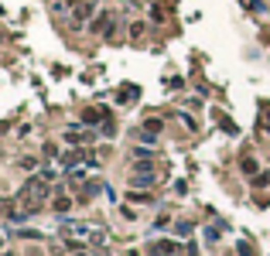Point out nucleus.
Masks as SVG:
<instances>
[{
  "instance_id": "nucleus-1",
  "label": "nucleus",
  "mask_w": 270,
  "mask_h": 256,
  "mask_svg": "<svg viewBox=\"0 0 270 256\" xmlns=\"http://www.w3.org/2000/svg\"><path fill=\"white\" fill-rule=\"evenodd\" d=\"M45 198H48V178H31L21 188V205H24V212H34Z\"/></svg>"
},
{
  "instance_id": "nucleus-9",
  "label": "nucleus",
  "mask_w": 270,
  "mask_h": 256,
  "mask_svg": "<svg viewBox=\"0 0 270 256\" xmlns=\"http://www.w3.org/2000/svg\"><path fill=\"white\" fill-rule=\"evenodd\" d=\"M144 134H151V137L161 134V120H147V123H144Z\"/></svg>"
},
{
  "instance_id": "nucleus-8",
  "label": "nucleus",
  "mask_w": 270,
  "mask_h": 256,
  "mask_svg": "<svg viewBox=\"0 0 270 256\" xmlns=\"http://www.w3.org/2000/svg\"><path fill=\"white\" fill-rule=\"evenodd\" d=\"M257 161H253V157H243V174H257Z\"/></svg>"
},
{
  "instance_id": "nucleus-4",
  "label": "nucleus",
  "mask_w": 270,
  "mask_h": 256,
  "mask_svg": "<svg viewBox=\"0 0 270 256\" xmlns=\"http://www.w3.org/2000/svg\"><path fill=\"white\" fill-rule=\"evenodd\" d=\"M151 249H154L158 256H175V253H178V243H171V239H161V243H154Z\"/></svg>"
},
{
  "instance_id": "nucleus-5",
  "label": "nucleus",
  "mask_w": 270,
  "mask_h": 256,
  "mask_svg": "<svg viewBox=\"0 0 270 256\" xmlns=\"http://www.w3.org/2000/svg\"><path fill=\"white\" fill-rule=\"evenodd\" d=\"M106 28H110V14H100V17L89 24V31H96V34H106Z\"/></svg>"
},
{
  "instance_id": "nucleus-11",
  "label": "nucleus",
  "mask_w": 270,
  "mask_h": 256,
  "mask_svg": "<svg viewBox=\"0 0 270 256\" xmlns=\"http://www.w3.org/2000/svg\"><path fill=\"white\" fill-rule=\"evenodd\" d=\"M72 256H89V253H72Z\"/></svg>"
},
{
  "instance_id": "nucleus-3",
  "label": "nucleus",
  "mask_w": 270,
  "mask_h": 256,
  "mask_svg": "<svg viewBox=\"0 0 270 256\" xmlns=\"http://www.w3.org/2000/svg\"><path fill=\"white\" fill-rule=\"evenodd\" d=\"M130 185H137V188H151L154 185V171H151V161H140L134 171V178H130Z\"/></svg>"
},
{
  "instance_id": "nucleus-7",
  "label": "nucleus",
  "mask_w": 270,
  "mask_h": 256,
  "mask_svg": "<svg viewBox=\"0 0 270 256\" xmlns=\"http://www.w3.org/2000/svg\"><path fill=\"white\" fill-rule=\"evenodd\" d=\"M82 120H86V123H100L103 120V110H86V113H82Z\"/></svg>"
},
{
  "instance_id": "nucleus-10",
  "label": "nucleus",
  "mask_w": 270,
  "mask_h": 256,
  "mask_svg": "<svg viewBox=\"0 0 270 256\" xmlns=\"http://www.w3.org/2000/svg\"><path fill=\"white\" fill-rule=\"evenodd\" d=\"M205 239H209V243H215V239H219V229H215V225H209V229H205Z\"/></svg>"
},
{
  "instance_id": "nucleus-2",
  "label": "nucleus",
  "mask_w": 270,
  "mask_h": 256,
  "mask_svg": "<svg viewBox=\"0 0 270 256\" xmlns=\"http://www.w3.org/2000/svg\"><path fill=\"white\" fill-rule=\"evenodd\" d=\"M62 233L65 236H79V239H92L96 246L106 243V233L96 229V225H82V222H62Z\"/></svg>"
},
{
  "instance_id": "nucleus-6",
  "label": "nucleus",
  "mask_w": 270,
  "mask_h": 256,
  "mask_svg": "<svg viewBox=\"0 0 270 256\" xmlns=\"http://www.w3.org/2000/svg\"><path fill=\"white\" fill-rule=\"evenodd\" d=\"M68 209H72V201H68L65 195H62V198H55V212H58V215H65Z\"/></svg>"
},
{
  "instance_id": "nucleus-12",
  "label": "nucleus",
  "mask_w": 270,
  "mask_h": 256,
  "mask_svg": "<svg viewBox=\"0 0 270 256\" xmlns=\"http://www.w3.org/2000/svg\"><path fill=\"white\" fill-rule=\"evenodd\" d=\"M134 4H147V0H134Z\"/></svg>"
}]
</instances>
